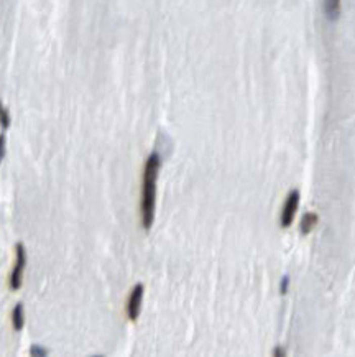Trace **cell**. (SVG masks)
Masks as SVG:
<instances>
[{"label": "cell", "instance_id": "1", "mask_svg": "<svg viewBox=\"0 0 355 357\" xmlns=\"http://www.w3.org/2000/svg\"><path fill=\"white\" fill-rule=\"evenodd\" d=\"M161 160L158 153H151L145 162L143 170V183H142V226L145 230L151 229L155 221V204H156V180L160 173Z\"/></svg>", "mask_w": 355, "mask_h": 357}, {"label": "cell", "instance_id": "2", "mask_svg": "<svg viewBox=\"0 0 355 357\" xmlns=\"http://www.w3.org/2000/svg\"><path fill=\"white\" fill-rule=\"evenodd\" d=\"M15 252H17V262H15V265H13V270L10 273V288L20 290V287H22V283H23V270L26 265V250H25L22 242L17 244Z\"/></svg>", "mask_w": 355, "mask_h": 357}, {"label": "cell", "instance_id": "3", "mask_svg": "<svg viewBox=\"0 0 355 357\" xmlns=\"http://www.w3.org/2000/svg\"><path fill=\"white\" fill-rule=\"evenodd\" d=\"M143 292L145 288L142 283L134 287V290L130 292V296L127 300V316L130 321H137L138 316H140L142 311V301H143Z\"/></svg>", "mask_w": 355, "mask_h": 357}, {"label": "cell", "instance_id": "4", "mask_svg": "<svg viewBox=\"0 0 355 357\" xmlns=\"http://www.w3.org/2000/svg\"><path fill=\"white\" fill-rule=\"evenodd\" d=\"M298 208H299V193L294 189L288 194L286 201H285V206H283V211H281V226L285 229L291 226Z\"/></svg>", "mask_w": 355, "mask_h": 357}, {"label": "cell", "instance_id": "5", "mask_svg": "<svg viewBox=\"0 0 355 357\" xmlns=\"http://www.w3.org/2000/svg\"><path fill=\"white\" fill-rule=\"evenodd\" d=\"M324 12L327 20L335 22L340 15V0H326L324 2Z\"/></svg>", "mask_w": 355, "mask_h": 357}, {"label": "cell", "instance_id": "6", "mask_svg": "<svg viewBox=\"0 0 355 357\" xmlns=\"http://www.w3.org/2000/svg\"><path fill=\"white\" fill-rule=\"evenodd\" d=\"M12 323H13V329H15V331H22V329H23V326H25V314H23V305H22V303H17L15 308H13Z\"/></svg>", "mask_w": 355, "mask_h": 357}, {"label": "cell", "instance_id": "7", "mask_svg": "<svg viewBox=\"0 0 355 357\" xmlns=\"http://www.w3.org/2000/svg\"><path fill=\"white\" fill-rule=\"evenodd\" d=\"M316 224H318V216L316 214H306L301 221V232L309 234L314 229Z\"/></svg>", "mask_w": 355, "mask_h": 357}, {"label": "cell", "instance_id": "8", "mask_svg": "<svg viewBox=\"0 0 355 357\" xmlns=\"http://www.w3.org/2000/svg\"><path fill=\"white\" fill-rule=\"evenodd\" d=\"M30 354L31 355H48V351H46V349L41 347V346H31Z\"/></svg>", "mask_w": 355, "mask_h": 357}, {"label": "cell", "instance_id": "9", "mask_svg": "<svg viewBox=\"0 0 355 357\" xmlns=\"http://www.w3.org/2000/svg\"><path fill=\"white\" fill-rule=\"evenodd\" d=\"M5 151H7V147H5V135L0 134V163L5 158Z\"/></svg>", "mask_w": 355, "mask_h": 357}, {"label": "cell", "instance_id": "10", "mask_svg": "<svg viewBox=\"0 0 355 357\" xmlns=\"http://www.w3.org/2000/svg\"><path fill=\"white\" fill-rule=\"evenodd\" d=\"M0 121H2V125H4L5 129L10 125V121H9V114H7V110H4V112H2V118H0Z\"/></svg>", "mask_w": 355, "mask_h": 357}, {"label": "cell", "instance_id": "11", "mask_svg": "<svg viewBox=\"0 0 355 357\" xmlns=\"http://www.w3.org/2000/svg\"><path fill=\"white\" fill-rule=\"evenodd\" d=\"M286 288H288V276H285V279H283V288H281V292L286 293Z\"/></svg>", "mask_w": 355, "mask_h": 357}, {"label": "cell", "instance_id": "12", "mask_svg": "<svg viewBox=\"0 0 355 357\" xmlns=\"http://www.w3.org/2000/svg\"><path fill=\"white\" fill-rule=\"evenodd\" d=\"M2 112H4V109H2V104H0V118H2Z\"/></svg>", "mask_w": 355, "mask_h": 357}]
</instances>
